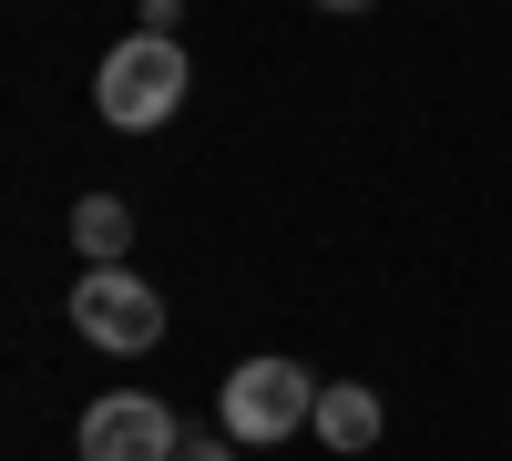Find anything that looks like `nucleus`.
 Segmentation results:
<instances>
[{"label": "nucleus", "mask_w": 512, "mask_h": 461, "mask_svg": "<svg viewBox=\"0 0 512 461\" xmlns=\"http://www.w3.org/2000/svg\"><path fill=\"white\" fill-rule=\"evenodd\" d=\"M185 82H195V62H185L175 31H123L103 52V72H93V113L113 134H154V123H175Z\"/></svg>", "instance_id": "nucleus-1"}, {"label": "nucleus", "mask_w": 512, "mask_h": 461, "mask_svg": "<svg viewBox=\"0 0 512 461\" xmlns=\"http://www.w3.org/2000/svg\"><path fill=\"white\" fill-rule=\"evenodd\" d=\"M318 390H328V380H308L297 359H236V369H226V390H216V431H226L236 451L297 441V431L318 421Z\"/></svg>", "instance_id": "nucleus-2"}, {"label": "nucleus", "mask_w": 512, "mask_h": 461, "mask_svg": "<svg viewBox=\"0 0 512 461\" xmlns=\"http://www.w3.org/2000/svg\"><path fill=\"white\" fill-rule=\"evenodd\" d=\"M72 328H82L93 349L134 359V349H154V339H164V298H154L134 267H82V287H72Z\"/></svg>", "instance_id": "nucleus-3"}, {"label": "nucleus", "mask_w": 512, "mask_h": 461, "mask_svg": "<svg viewBox=\"0 0 512 461\" xmlns=\"http://www.w3.org/2000/svg\"><path fill=\"white\" fill-rule=\"evenodd\" d=\"M72 451H82V461H175L185 431H175V410H164L154 390H103L93 410H82Z\"/></svg>", "instance_id": "nucleus-4"}, {"label": "nucleus", "mask_w": 512, "mask_h": 461, "mask_svg": "<svg viewBox=\"0 0 512 461\" xmlns=\"http://www.w3.org/2000/svg\"><path fill=\"white\" fill-rule=\"evenodd\" d=\"M308 431H318L328 451H369V441H379V390H359V380H328Z\"/></svg>", "instance_id": "nucleus-5"}, {"label": "nucleus", "mask_w": 512, "mask_h": 461, "mask_svg": "<svg viewBox=\"0 0 512 461\" xmlns=\"http://www.w3.org/2000/svg\"><path fill=\"white\" fill-rule=\"evenodd\" d=\"M72 246H82V267H123V246H134V205H123V195H82L72 205Z\"/></svg>", "instance_id": "nucleus-6"}, {"label": "nucleus", "mask_w": 512, "mask_h": 461, "mask_svg": "<svg viewBox=\"0 0 512 461\" xmlns=\"http://www.w3.org/2000/svg\"><path fill=\"white\" fill-rule=\"evenodd\" d=\"M175 21H185V0H144V21H134V31H175Z\"/></svg>", "instance_id": "nucleus-7"}, {"label": "nucleus", "mask_w": 512, "mask_h": 461, "mask_svg": "<svg viewBox=\"0 0 512 461\" xmlns=\"http://www.w3.org/2000/svg\"><path fill=\"white\" fill-rule=\"evenodd\" d=\"M175 461H236V441H226V431H216V441H185Z\"/></svg>", "instance_id": "nucleus-8"}, {"label": "nucleus", "mask_w": 512, "mask_h": 461, "mask_svg": "<svg viewBox=\"0 0 512 461\" xmlns=\"http://www.w3.org/2000/svg\"><path fill=\"white\" fill-rule=\"evenodd\" d=\"M318 11H369V0H318Z\"/></svg>", "instance_id": "nucleus-9"}]
</instances>
